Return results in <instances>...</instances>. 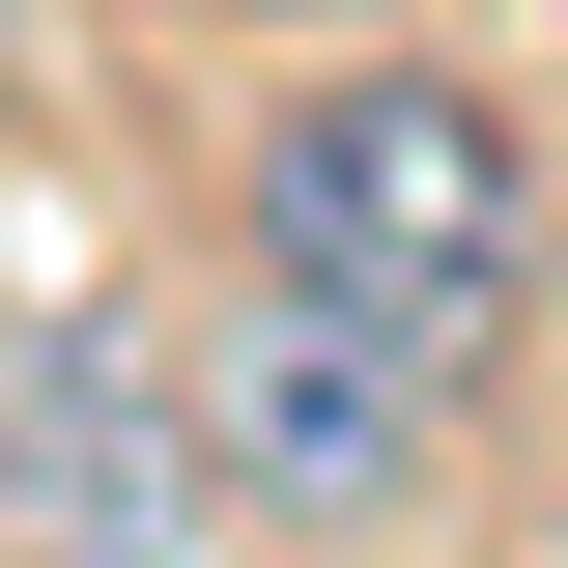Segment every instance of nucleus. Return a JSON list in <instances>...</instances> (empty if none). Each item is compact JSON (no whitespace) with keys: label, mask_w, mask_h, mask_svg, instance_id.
Segmentation results:
<instances>
[{"label":"nucleus","mask_w":568,"mask_h":568,"mask_svg":"<svg viewBox=\"0 0 568 568\" xmlns=\"http://www.w3.org/2000/svg\"><path fill=\"white\" fill-rule=\"evenodd\" d=\"M227 227H256V284H313L342 342H398L426 398L511 369V313H540V142H511V85H455V58H313V85H256Z\"/></svg>","instance_id":"f257e3e1"},{"label":"nucleus","mask_w":568,"mask_h":568,"mask_svg":"<svg viewBox=\"0 0 568 568\" xmlns=\"http://www.w3.org/2000/svg\"><path fill=\"white\" fill-rule=\"evenodd\" d=\"M0 568H227V455L114 313L0 342Z\"/></svg>","instance_id":"f03ea898"},{"label":"nucleus","mask_w":568,"mask_h":568,"mask_svg":"<svg viewBox=\"0 0 568 568\" xmlns=\"http://www.w3.org/2000/svg\"><path fill=\"white\" fill-rule=\"evenodd\" d=\"M200 455H227V511H284V540H369V511L426 484V369L342 342L313 284H256V313L200 342Z\"/></svg>","instance_id":"7ed1b4c3"}]
</instances>
